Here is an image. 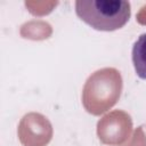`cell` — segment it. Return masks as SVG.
<instances>
[{"label":"cell","instance_id":"1","mask_svg":"<svg viewBox=\"0 0 146 146\" xmlns=\"http://www.w3.org/2000/svg\"><path fill=\"white\" fill-rule=\"evenodd\" d=\"M75 13L95 30L115 31L128 23L131 9L130 3L123 0H78Z\"/></svg>","mask_w":146,"mask_h":146},{"label":"cell","instance_id":"2","mask_svg":"<svg viewBox=\"0 0 146 146\" xmlns=\"http://www.w3.org/2000/svg\"><path fill=\"white\" fill-rule=\"evenodd\" d=\"M131 57L136 74L140 79L146 80V33L140 34L135 41Z\"/></svg>","mask_w":146,"mask_h":146}]
</instances>
